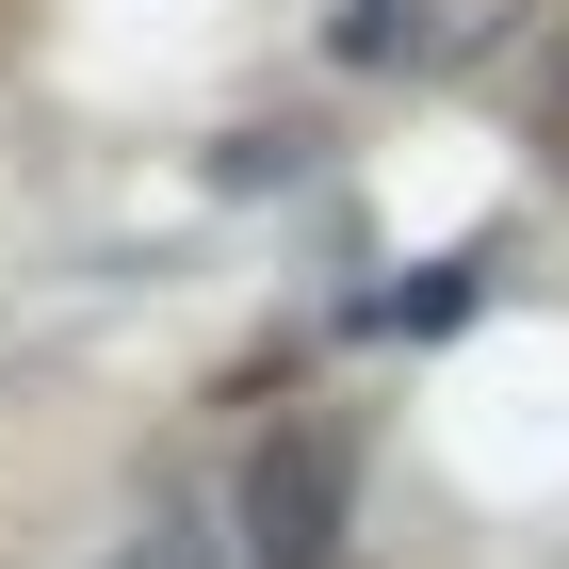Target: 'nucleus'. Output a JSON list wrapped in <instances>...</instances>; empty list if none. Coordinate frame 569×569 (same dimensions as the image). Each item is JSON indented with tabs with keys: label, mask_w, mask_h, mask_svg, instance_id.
Segmentation results:
<instances>
[{
	"label": "nucleus",
	"mask_w": 569,
	"mask_h": 569,
	"mask_svg": "<svg viewBox=\"0 0 569 569\" xmlns=\"http://www.w3.org/2000/svg\"><path fill=\"white\" fill-rule=\"evenodd\" d=\"M342 521H358V439L342 423H261V456L228 488L244 569H342Z\"/></svg>",
	"instance_id": "nucleus-1"
},
{
	"label": "nucleus",
	"mask_w": 569,
	"mask_h": 569,
	"mask_svg": "<svg viewBox=\"0 0 569 569\" xmlns=\"http://www.w3.org/2000/svg\"><path fill=\"white\" fill-rule=\"evenodd\" d=\"M488 17L505 0H375V17H342L358 66H439V49H488Z\"/></svg>",
	"instance_id": "nucleus-2"
},
{
	"label": "nucleus",
	"mask_w": 569,
	"mask_h": 569,
	"mask_svg": "<svg viewBox=\"0 0 569 569\" xmlns=\"http://www.w3.org/2000/svg\"><path fill=\"white\" fill-rule=\"evenodd\" d=\"M98 569H228V553H212V537H196V521H147V537H114V553H98Z\"/></svg>",
	"instance_id": "nucleus-3"
},
{
	"label": "nucleus",
	"mask_w": 569,
	"mask_h": 569,
	"mask_svg": "<svg viewBox=\"0 0 569 569\" xmlns=\"http://www.w3.org/2000/svg\"><path fill=\"white\" fill-rule=\"evenodd\" d=\"M537 163L569 179V33H553V66H537Z\"/></svg>",
	"instance_id": "nucleus-4"
}]
</instances>
